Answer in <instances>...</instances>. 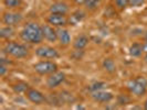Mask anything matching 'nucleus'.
<instances>
[{
	"label": "nucleus",
	"mask_w": 147,
	"mask_h": 110,
	"mask_svg": "<svg viewBox=\"0 0 147 110\" xmlns=\"http://www.w3.org/2000/svg\"><path fill=\"white\" fill-rule=\"evenodd\" d=\"M20 37L23 41L32 44H40L43 40L42 27H40L36 22H30L22 29Z\"/></svg>",
	"instance_id": "f257e3e1"
},
{
	"label": "nucleus",
	"mask_w": 147,
	"mask_h": 110,
	"mask_svg": "<svg viewBox=\"0 0 147 110\" xmlns=\"http://www.w3.org/2000/svg\"><path fill=\"white\" fill-rule=\"evenodd\" d=\"M3 53L15 57V59H23L28 55V49L23 44L10 42L5 46Z\"/></svg>",
	"instance_id": "f03ea898"
},
{
	"label": "nucleus",
	"mask_w": 147,
	"mask_h": 110,
	"mask_svg": "<svg viewBox=\"0 0 147 110\" xmlns=\"http://www.w3.org/2000/svg\"><path fill=\"white\" fill-rule=\"evenodd\" d=\"M128 89L133 95L140 97L147 90V79L144 76H138L135 79H132L128 83Z\"/></svg>",
	"instance_id": "7ed1b4c3"
},
{
	"label": "nucleus",
	"mask_w": 147,
	"mask_h": 110,
	"mask_svg": "<svg viewBox=\"0 0 147 110\" xmlns=\"http://www.w3.org/2000/svg\"><path fill=\"white\" fill-rule=\"evenodd\" d=\"M34 71L40 75H48L58 71V65L50 61H41L33 66Z\"/></svg>",
	"instance_id": "20e7f679"
},
{
	"label": "nucleus",
	"mask_w": 147,
	"mask_h": 110,
	"mask_svg": "<svg viewBox=\"0 0 147 110\" xmlns=\"http://www.w3.org/2000/svg\"><path fill=\"white\" fill-rule=\"evenodd\" d=\"M36 54L40 59H55L59 56V53L51 46H40L36 50Z\"/></svg>",
	"instance_id": "39448f33"
},
{
	"label": "nucleus",
	"mask_w": 147,
	"mask_h": 110,
	"mask_svg": "<svg viewBox=\"0 0 147 110\" xmlns=\"http://www.w3.org/2000/svg\"><path fill=\"white\" fill-rule=\"evenodd\" d=\"M65 79V74L63 72H54L50 74V76L47 79V86L49 88H55L58 87L60 84H62Z\"/></svg>",
	"instance_id": "423d86ee"
},
{
	"label": "nucleus",
	"mask_w": 147,
	"mask_h": 110,
	"mask_svg": "<svg viewBox=\"0 0 147 110\" xmlns=\"http://www.w3.org/2000/svg\"><path fill=\"white\" fill-rule=\"evenodd\" d=\"M22 21V15L20 13H15V12H6L2 15V22L3 24L13 27L19 24Z\"/></svg>",
	"instance_id": "0eeeda50"
},
{
	"label": "nucleus",
	"mask_w": 147,
	"mask_h": 110,
	"mask_svg": "<svg viewBox=\"0 0 147 110\" xmlns=\"http://www.w3.org/2000/svg\"><path fill=\"white\" fill-rule=\"evenodd\" d=\"M27 97L31 103H36V105H41L45 101V97L43 96L42 93H40L37 89L33 88H29L27 91Z\"/></svg>",
	"instance_id": "6e6552de"
},
{
	"label": "nucleus",
	"mask_w": 147,
	"mask_h": 110,
	"mask_svg": "<svg viewBox=\"0 0 147 110\" xmlns=\"http://www.w3.org/2000/svg\"><path fill=\"white\" fill-rule=\"evenodd\" d=\"M113 94L109 91H103V90H95L92 91V98L97 101V103H109L113 99Z\"/></svg>",
	"instance_id": "1a4fd4ad"
},
{
	"label": "nucleus",
	"mask_w": 147,
	"mask_h": 110,
	"mask_svg": "<svg viewBox=\"0 0 147 110\" xmlns=\"http://www.w3.org/2000/svg\"><path fill=\"white\" fill-rule=\"evenodd\" d=\"M48 22H49V24L55 25V27H64L67 23V19L65 18V15H63L51 13L48 17Z\"/></svg>",
	"instance_id": "9d476101"
},
{
	"label": "nucleus",
	"mask_w": 147,
	"mask_h": 110,
	"mask_svg": "<svg viewBox=\"0 0 147 110\" xmlns=\"http://www.w3.org/2000/svg\"><path fill=\"white\" fill-rule=\"evenodd\" d=\"M42 32H43V37L49 42H55L58 40V31H55L50 25L48 24L42 25Z\"/></svg>",
	"instance_id": "9b49d317"
},
{
	"label": "nucleus",
	"mask_w": 147,
	"mask_h": 110,
	"mask_svg": "<svg viewBox=\"0 0 147 110\" xmlns=\"http://www.w3.org/2000/svg\"><path fill=\"white\" fill-rule=\"evenodd\" d=\"M69 11V6L64 2H57L53 3L50 7V12L51 13H58V15H65Z\"/></svg>",
	"instance_id": "f8f14e48"
},
{
	"label": "nucleus",
	"mask_w": 147,
	"mask_h": 110,
	"mask_svg": "<svg viewBox=\"0 0 147 110\" xmlns=\"http://www.w3.org/2000/svg\"><path fill=\"white\" fill-rule=\"evenodd\" d=\"M58 40L61 45H69L71 43V37L69 31L65 29H59L58 30Z\"/></svg>",
	"instance_id": "ddd939ff"
},
{
	"label": "nucleus",
	"mask_w": 147,
	"mask_h": 110,
	"mask_svg": "<svg viewBox=\"0 0 147 110\" xmlns=\"http://www.w3.org/2000/svg\"><path fill=\"white\" fill-rule=\"evenodd\" d=\"M88 37L86 35H84V34H81V35H79V37L75 39L73 46L74 49H76V50H83L88 45Z\"/></svg>",
	"instance_id": "4468645a"
},
{
	"label": "nucleus",
	"mask_w": 147,
	"mask_h": 110,
	"mask_svg": "<svg viewBox=\"0 0 147 110\" xmlns=\"http://www.w3.org/2000/svg\"><path fill=\"white\" fill-rule=\"evenodd\" d=\"M84 18H85V13L83 11H81V10H76L70 17V23L72 25H75V24H78L80 21H82Z\"/></svg>",
	"instance_id": "2eb2a0df"
},
{
	"label": "nucleus",
	"mask_w": 147,
	"mask_h": 110,
	"mask_svg": "<svg viewBox=\"0 0 147 110\" xmlns=\"http://www.w3.org/2000/svg\"><path fill=\"white\" fill-rule=\"evenodd\" d=\"M143 45H140V43H134L129 47V54L134 56V57H138L142 55V53H143Z\"/></svg>",
	"instance_id": "dca6fc26"
},
{
	"label": "nucleus",
	"mask_w": 147,
	"mask_h": 110,
	"mask_svg": "<svg viewBox=\"0 0 147 110\" xmlns=\"http://www.w3.org/2000/svg\"><path fill=\"white\" fill-rule=\"evenodd\" d=\"M103 67L104 69L109 73H114L116 71V65L114 63V61L112 59H105L103 62Z\"/></svg>",
	"instance_id": "f3484780"
},
{
	"label": "nucleus",
	"mask_w": 147,
	"mask_h": 110,
	"mask_svg": "<svg viewBox=\"0 0 147 110\" xmlns=\"http://www.w3.org/2000/svg\"><path fill=\"white\" fill-rule=\"evenodd\" d=\"M13 34H15V31L9 25L5 27V28H1V30H0V37L2 39H9V37H13Z\"/></svg>",
	"instance_id": "a211bd4d"
},
{
	"label": "nucleus",
	"mask_w": 147,
	"mask_h": 110,
	"mask_svg": "<svg viewBox=\"0 0 147 110\" xmlns=\"http://www.w3.org/2000/svg\"><path fill=\"white\" fill-rule=\"evenodd\" d=\"M12 89L15 90L16 93L20 94V93H27L28 89H29V85L26 84V83H18L12 86Z\"/></svg>",
	"instance_id": "6ab92c4d"
},
{
	"label": "nucleus",
	"mask_w": 147,
	"mask_h": 110,
	"mask_svg": "<svg viewBox=\"0 0 147 110\" xmlns=\"http://www.w3.org/2000/svg\"><path fill=\"white\" fill-rule=\"evenodd\" d=\"M21 0H3V3L7 8H17L21 5Z\"/></svg>",
	"instance_id": "aec40b11"
},
{
	"label": "nucleus",
	"mask_w": 147,
	"mask_h": 110,
	"mask_svg": "<svg viewBox=\"0 0 147 110\" xmlns=\"http://www.w3.org/2000/svg\"><path fill=\"white\" fill-rule=\"evenodd\" d=\"M100 3V0H86L85 1V7L88 8V10H94Z\"/></svg>",
	"instance_id": "412c9836"
},
{
	"label": "nucleus",
	"mask_w": 147,
	"mask_h": 110,
	"mask_svg": "<svg viewBox=\"0 0 147 110\" xmlns=\"http://www.w3.org/2000/svg\"><path fill=\"white\" fill-rule=\"evenodd\" d=\"M106 86V84L103 83V81H97V83H94L90 86V90L91 91H95V90H101L102 88H104Z\"/></svg>",
	"instance_id": "4be33fe9"
},
{
	"label": "nucleus",
	"mask_w": 147,
	"mask_h": 110,
	"mask_svg": "<svg viewBox=\"0 0 147 110\" xmlns=\"http://www.w3.org/2000/svg\"><path fill=\"white\" fill-rule=\"evenodd\" d=\"M115 5L118 9H125L129 5V0H115Z\"/></svg>",
	"instance_id": "5701e85b"
},
{
	"label": "nucleus",
	"mask_w": 147,
	"mask_h": 110,
	"mask_svg": "<svg viewBox=\"0 0 147 110\" xmlns=\"http://www.w3.org/2000/svg\"><path fill=\"white\" fill-rule=\"evenodd\" d=\"M145 0H129V6L132 7H138V6H142L144 3Z\"/></svg>",
	"instance_id": "b1692460"
},
{
	"label": "nucleus",
	"mask_w": 147,
	"mask_h": 110,
	"mask_svg": "<svg viewBox=\"0 0 147 110\" xmlns=\"http://www.w3.org/2000/svg\"><path fill=\"white\" fill-rule=\"evenodd\" d=\"M6 72H7V67H6V65H5V64H1V66H0V75L3 76V75L6 74Z\"/></svg>",
	"instance_id": "393cba45"
},
{
	"label": "nucleus",
	"mask_w": 147,
	"mask_h": 110,
	"mask_svg": "<svg viewBox=\"0 0 147 110\" xmlns=\"http://www.w3.org/2000/svg\"><path fill=\"white\" fill-rule=\"evenodd\" d=\"M76 5H85V1L86 0H74Z\"/></svg>",
	"instance_id": "a878e982"
},
{
	"label": "nucleus",
	"mask_w": 147,
	"mask_h": 110,
	"mask_svg": "<svg viewBox=\"0 0 147 110\" xmlns=\"http://www.w3.org/2000/svg\"><path fill=\"white\" fill-rule=\"evenodd\" d=\"M143 51L147 53V42H145V43L143 44Z\"/></svg>",
	"instance_id": "bb28decb"
},
{
	"label": "nucleus",
	"mask_w": 147,
	"mask_h": 110,
	"mask_svg": "<svg viewBox=\"0 0 147 110\" xmlns=\"http://www.w3.org/2000/svg\"><path fill=\"white\" fill-rule=\"evenodd\" d=\"M144 109L147 110V99L145 100V103H144Z\"/></svg>",
	"instance_id": "cd10ccee"
},
{
	"label": "nucleus",
	"mask_w": 147,
	"mask_h": 110,
	"mask_svg": "<svg viewBox=\"0 0 147 110\" xmlns=\"http://www.w3.org/2000/svg\"><path fill=\"white\" fill-rule=\"evenodd\" d=\"M145 41H146V42H147V32H146V33H145Z\"/></svg>",
	"instance_id": "c85d7f7f"
},
{
	"label": "nucleus",
	"mask_w": 147,
	"mask_h": 110,
	"mask_svg": "<svg viewBox=\"0 0 147 110\" xmlns=\"http://www.w3.org/2000/svg\"><path fill=\"white\" fill-rule=\"evenodd\" d=\"M145 61L147 62V53H146V55H145Z\"/></svg>",
	"instance_id": "c756f323"
}]
</instances>
